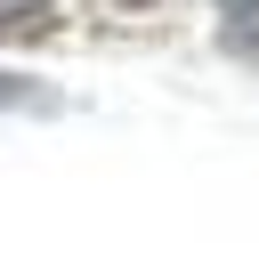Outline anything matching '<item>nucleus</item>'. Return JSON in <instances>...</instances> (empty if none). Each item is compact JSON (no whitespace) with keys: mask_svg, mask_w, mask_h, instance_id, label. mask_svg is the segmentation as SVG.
I'll use <instances>...</instances> for the list:
<instances>
[{"mask_svg":"<svg viewBox=\"0 0 259 259\" xmlns=\"http://www.w3.org/2000/svg\"><path fill=\"white\" fill-rule=\"evenodd\" d=\"M219 40L259 65V0H219Z\"/></svg>","mask_w":259,"mask_h":259,"instance_id":"nucleus-1","label":"nucleus"},{"mask_svg":"<svg viewBox=\"0 0 259 259\" xmlns=\"http://www.w3.org/2000/svg\"><path fill=\"white\" fill-rule=\"evenodd\" d=\"M121 8H146V0H121Z\"/></svg>","mask_w":259,"mask_h":259,"instance_id":"nucleus-3","label":"nucleus"},{"mask_svg":"<svg viewBox=\"0 0 259 259\" xmlns=\"http://www.w3.org/2000/svg\"><path fill=\"white\" fill-rule=\"evenodd\" d=\"M0 105H16V113H49V105H57V89H40V81H16V73H0Z\"/></svg>","mask_w":259,"mask_h":259,"instance_id":"nucleus-2","label":"nucleus"}]
</instances>
